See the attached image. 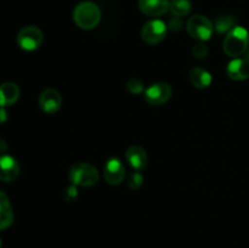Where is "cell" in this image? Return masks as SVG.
<instances>
[{"mask_svg": "<svg viewBox=\"0 0 249 248\" xmlns=\"http://www.w3.org/2000/svg\"><path fill=\"white\" fill-rule=\"evenodd\" d=\"M14 221V212L10 204L9 197L0 191V230L10 228Z\"/></svg>", "mask_w": 249, "mask_h": 248, "instance_id": "9a60e30c", "label": "cell"}, {"mask_svg": "<svg viewBox=\"0 0 249 248\" xmlns=\"http://www.w3.org/2000/svg\"><path fill=\"white\" fill-rule=\"evenodd\" d=\"M125 159L131 168L140 172L147 165V153L141 146L133 145L126 150Z\"/></svg>", "mask_w": 249, "mask_h": 248, "instance_id": "4fadbf2b", "label": "cell"}, {"mask_svg": "<svg viewBox=\"0 0 249 248\" xmlns=\"http://www.w3.org/2000/svg\"><path fill=\"white\" fill-rule=\"evenodd\" d=\"M226 72L230 79L241 82L249 78V57L233 58L228 65Z\"/></svg>", "mask_w": 249, "mask_h": 248, "instance_id": "8fae6325", "label": "cell"}, {"mask_svg": "<svg viewBox=\"0 0 249 248\" xmlns=\"http://www.w3.org/2000/svg\"><path fill=\"white\" fill-rule=\"evenodd\" d=\"M168 26L160 19H151L143 24L141 29V38L150 45L160 44L167 35Z\"/></svg>", "mask_w": 249, "mask_h": 248, "instance_id": "8992f818", "label": "cell"}, {"mask_svg": "<svg viewBox=\"0 0 249 248\" xmlns=\"http://www.w3.org/2000/svg\"><path fill=\"white\" fill-rule=\"evenodd\" d=\"M126 89H128L129 92L134 95H139V94H142L145 91V87H143V83L141 82L140 79L138 78H131L126 82Z\"/></svg>", "mask_w": 249, "mask_h": 248, "instance_id": "ffe728a7", "label": "cell"}, {"mask_svg": "<svg viewBox=\"0 0 249 248\" xmlns=\"http://www.w3.org/2000/svg\"><path fill=\"white\" fill-rule=\"evenodd\" d=\"M43 33L36 26H26L17 34V44L22 50L34 51L43 43Z\"/></svg>", "mask_w": 249, "mask_h": 248, "instance_id": "5b68a950", "label": "cell"}, {"mask_svg": "<svg viewBox=\"0 0 249 248\" xmlns=\"http://www.w3.org/2000/svg\"><path fill=\"white\" fill-rule=\"evenodd\" d=\"M249 45V33L246 28L235 26L224 39V53L229 57L237 58L247 51Z\"/></svg>", "mask_w": 249, "mask_h": 248, "instance_id": "6da1fadb", "label": "cell"}, {"mask_svg": "<svg viewBox=\"0 0 249 248\" xmlns=\"http://www.w3.org/2000/svg\"><path fill=\"white\" fill-rule=\"evenodd\" d=\"M73 19L79 28L92 29L100 23L101 11L94 2L83 1L75 6L73 11Z\"/></svg>", "mask_w": 249, "mask_h": 248, "instance_id": "7a4b0ae2", "label": "cell"}, {"mask_svg": "<svg viewBox=\"0 0 249 248\" xmlns=\"http://www.w3.org/2000/svg\"><path fill=\"white\" fill-rule=\"evenodd\" d=\"M173 90L168 83H156L145 90V101L152 106H160L169 101Z\"/></svg>", "mask_w": 249, "mask_h": 248, "instance_id": "52a82bcc", "label": "cell"}, {"mask_svg": "<svg viewBox=\"0 0 249 248\" xmlns=\"http://www.w3.org/2000/svg\"><path fill=\"white\" fill-rule=\"evenodd\" d=\"M71 182L75 186L89 187L94 186L99 181V172L96 167H94L90 163L80 162L72 165L68 173Z\"/></svg>", "mask_w": 249, "mask_h": 248, "instance_id": "3957f363", "label": "cell"}, {"mask_svg": "<svg viewBox=\"0 0 249 248\" xmlns=\"http://www.w3.org/2000/svg\"><path fill=\"white\" fill-rule=\"evenodd\" d=\"M212 74L201 67H195L190 71V82L197 89H206L212 84Z\"/></svg>", "mask_w": 249, "mask_h": 248, "instance_id": "2e32d148", "label": "cell"}, {"mask_svg": "<svg viewBox=\"0 0 249 248\" xmlns=\"http://www.w3.org/2000/svg\"><path fill=\"white\" fill-rule=\"evenodd\" d=\"M169 0H139L141 12L151 17L162 16L169 10Z\"/></svg>", "mask_w": 249, "mask_h": 248, "instance_id": "7c38bea8", "label": "cell"}, {"mask_svg": "<svg viewBox=\"0 0 249 248\" xmlns=\"http://www.w3.org/2000/svg\"><path fill=\"white\" fill-rule=\"evenodd\" d=\"M169 10L173 16L184 17L191 12L192 4L190 0H172L169 4Z\"/></svg>", "mask_w": 249, "mask_h": 248, "instance_id": "e0dca14e", "label": "cell"}, {"mask_svg": "<svg viewBox=\"0 0 249 248\" xmlns=\"http://www.w3.org/2000/svg\"><path fill=\"white\" fill-rule=\"evenodd\" d=\"M66 199L68 202H73L78 197V190L75 187V185H72V186H68L65 191Z\"/></svg>", "mask_w": 249, "mask_h": 248, "instance_id": "7402d4cb", "label": "cell"}, {"mask_svg": "<svg viewBox=\"0 0 249 248\" xmlns=\"http://www.w3.org/2000/svg\"><path fill=\"white\" fill-rule=\"evenodd\" d=\"M61 105H62V97L60 92L53 88L45 89L39 96V106L45 113H56L60 109Z\"/></svg>", "mask_w": 249, "mask_h": 248, "instance_id": "ba28073f", "label": "cell"}, {"mask_svg": "<svg viewBox=\"0 0 249 248\" xmlns=\"http://www.w3.org/2000/svg\"><path fill=\"white\" fill-rule=\"evenodd\" d=\"M105 180L109 185H119L125 177V168L118 158H109L104 168Z\"/></svg>", "mask_w": 249, "mask_h": 248, "instance_id": "9c48e42d", "label": "cell"}, {"mask_svg": "<svg viewBox=\"0 0 249 248\" xmlns=\"http://www.w3.org/2000/svg\"><path fill=\"white\" fill-rule=\"evenodd\" d=\"M19 97V88L16 83L6 82L0 84V107L16 104Z\"/></svg>", "mask_w": 249, "mask_h": 248, "instance_id": "5bb4252c", "label": "cell"}, {"mask_svg": "<svg viewBox=\"0 0 249 248\" xmlns=\"http://www.w3.org/2000/svg\"><path fill=\"white\" fill-rule=\"evenodd\" d=\"M19 164L9 155H0V181H14L19 175Z\"/></svg>", "mask_w": 249, "mask_h": 248, "instance_id": "30bf717a", "label": "cell"}, {"mask_svg": "<svg viewBox=\"0 0 249 248\" xmlns=\"http://www.w3.org/2000/svg\"><path fill=\"white\" fill-rule=\"evenodd\" d=\"M186 28L192 38L199 41H206L211 39L214 27L208 17L202 16V15H195L189 19Z\"/></svg>", "mask_w": 249, "mask_h": 248, "instance_id": "277c9868", "label": "cell"}, {"mask_svg": "<svg viewBox=\"0 0 249 248\" xmlns=\"http://www.w3.org/2000/svg\"><path fill=\"white\" fill-rule=\"evenodd\" d=\"M235 23L236 19L232 16L225 15V16H220L215 19V26L214 27L219 34H225L229 33L235 27Z\"/></svg>", "mask_w": 249, "mask_h": 248, "instance_id": "ac0fdd59", "label": "cell"}, {"mask_svg": "<svg viewBox=\"0 0 249 248\" xmlns=\"http://www.w3.org/2000/svg\"><path fill=\"white\" fill-rule=\"evenodd\" d=\"M6 119H7V112L5 111L4 107H0V124L6 122Z\"/></svg>", "mask_w": 249, "mask_h": 248, "instance_id": "cb8c5ba5", "label": "cell"}, {"mask_svg": "<svg viewBox=\"0 0 249 248\" xmlns=\"http://www.w3.org/2000/svg\"><path fill=\"white\" fill-rule=\"evenodd\" d=\"M168 27H169L172 31H180V29L182 28V21H181V17H172V18L169 19V23H168Z\"/></svg>", "mask_w": 249, "mask_h": 248, "instance_id": "603a6c76", "label": "cell"}, {"mask_svg": "<svg viewBox=\"0 0 249 248\" xmlns=\"http://www.w3.org/2000/svg\"><path fill=\"white\" fill-rule=\"evenodd\" d=\"M192 53H194V56L196 58H204L207 56V53H208V48L204 45L203 41H201V43L196 44V45L194 46Z\"/></svg>", "mask_w": 249, "mask_h": 248, "instance_id": "44dd1931", "label": "cell"}, {"mask_svg": "<svg viewBox=\"0 0 249 248\" xmlns=\"http://www.w3.org/2000/svg\"><path fill=\"white\" fill-rule=\"evenodd\" d=\"M0 248H1V238H0Z\"/></svg>", "mask_w": 249, "mask_h": 248, "instance_id": "d4e9b609", "label": "cell"}, {"mask_svg": "<svg viewBox=\"0 0 249 248\" xmlns=\"http://www.w3.org/2000/svg\"><path fill=\"white\" fill-rule=\"evenodd\" d=\"M142 182H143V177L139 170L136 172L130 173L126 177V185L130 187L131 190H138L142 186Z\"/></svg>", "mask_w": 249, "mask_h": 248, "instance_id": "d6986e66", "label": "cell"}]
</instances>
